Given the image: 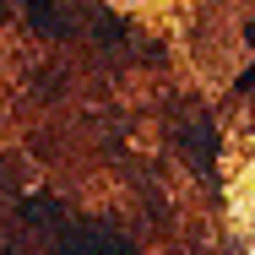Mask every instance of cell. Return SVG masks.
<instances>
[{
	"mask_svg": "<svg viewBox=\"0 0 255 255\" xmlns=\"http://www.w3.org/2000/svg\"><path fill=\"white\" fill-rule=\"evenodd\" d=\"M185 141H190V157H196L201 168H206V157H217V130H212V125H196Z\"/></svg>",
	"mask_w": 255,
	"mask_h": 255,
	"instance_id": "cell-1",
	"label": "cell"
},
{
	"mask_svg": "<svg viewBox=\"0 0 255 255\" xmlns=\"http://www.w3.org/2000/svg\"><path fill=\"white\" fill-rule=\"evenodd\" d=\"M27 16H33V27H44V33H60V16H54L49 0H27Z\"/></svg>",
	"mask_w": 255,
	"mask_h": 255,
	"instance_id": "cell-2",
	"label": "cell"
}]
</instances>
